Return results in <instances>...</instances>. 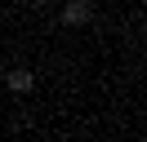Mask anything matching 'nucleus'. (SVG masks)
<instances>
[{"mask_svg":"<svg viewBox=\"0 0 147 142\" xmlns=\"http://www.w3.org/2000/svg\"><path fill=\"white\" fill-rule=\"evenodd\" d=\"M89 18H94V5H89V0H67V5H63V22L67 27H85Z\"/></svg>","mask_w":147,"mask_h":142,"instance_id":"nucleus-1","label":"nucleus"},{"mask_svg":"<svg viewBox=\"0 0 147 142\" xmlns=\"http://www.w3.org/2000/svg\"><path fill=\"white\" fill-rule=\"evenodd\" d=\"M5 84H9V89H13V93H27V89H31V84H36V76H31V71H27V67H18V71H9V76H5Z\"/></svg>","mask_w":147,"mask_h":142,"instance_id":"nucleus-2","label":"nucleus"}]
</instances>
